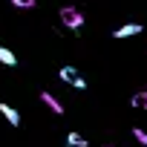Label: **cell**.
Returning a JSON list of instances; mask_svg holds the SVG:
<instances>
[{"mask_svg": "<svg viewBox=\"0 0 147 147\" xmlns=\"http://www.w3.org/2000/svg\"><path fill=\"white\" fill-rule=\"evenodd\" d=\"M58 15H61V23H63L66 29H72V32H81V29H84V20H87V18L81 15V9H75V6H63Z\"/></svg>", "mask_w": 147, "mask_h": 147, "instance_id": "cell-1", "label": "cell"}, {"mask_svg": "<svg viewBox=\"0 0 147 147\" xmlns=\"http://www.w3.org/2000/svg\"><path fill=\"white\" fill-rule=\"evenodd\" d=\"M58 75H61V81H63V84L75 87V90H81V92L90 87V84H87V78L81 75V72H78L75 66H61V72H58Z\"/></svg>", "mask_w": 147, "mask_h": 147, "instance_id": "cell-2", "label": "cell"}, {"mask_svg": "<svg viewBox=\"0 0 147 147\" xmlns=\"http://www.w3.org/2000/svg\"><path fill=\"white\" fill-rule=\"evenodd\" d=\"M141 23H124V26H118V29H113V38H133V35H141Z\"/></svg>", "mask_w": 147, "mask_h": 147, "instance_id": "cell-3", "label": "cell"}, {"mask_svg": "<svg viewBox=\"0 0 147 147\" xmlns=\"http://www.w3.org/2000/svg\"><path fill=\"white\" fill-rule=\"evenodd\" d=\"M0 115H3L12 127H20V113L12 107V104H6V101H0Z\"/></svg>", "mask_w": 147, "mask_h": 147, "instance_id": "cell-4", "label": "cell"}, {"mask_svg": "<svg viewBox=\"0 0 147 147\" xmlns=\"http://www.w3.org/2000/svg\"><path fill=\"white\" fill-rule=\"evenodd\" d=\"M40 101H43V104H46L55 115H63V107H61V101H58L52 92H46V90H43V92H40Z\"/></svg>", "mask_w": 147, "mask_h": 147, "instance_id": "cell-5", "label": "cell"}, {"mask_svg": "<svg viewBox=\"0 0 147 147\" xmlns=\"http://www.w3.org/2000/svg\"><path fill=\"white\" fill-rule=\"evenodd\" d=\"M66 147H90V141H87L81 133L69 130V133H66Z\"/></svg>", "mask_w": 147, "mask_h": 147, "instance_id": "cell-6", "label": "cell"}, {"mask_svg": "<svg viewBox=\"0 0 147 147\" xmlns=\"http://www.w3.org/2000/svg\"><path fill=\"white\" fill-rule=\"evenodd\" d=\"M0 63H3V66H18V58H15V52L12 49H6V46H0Z\"/></svg>", "mask_w": 147, "mask_h": 147, "instance_id": "cell-7", "label": "cell"}, {"mask_svg": "<svg viewBox=\"0 0 147 147\" xmlns=\"http://www.w3.org/2000/svg\"><path fill=\"white\" fill-rule=\"evenodd\" d=\"M130 104H133L136 110H147V90H138V92H133Z\"/></svg>", "mask_w": 147, "mask_h": 147, "instance_id": "cell-8", "label": "cell"}, {"mask_svg": "<svg viewBox=\"0 0 147 147\" xmlns=\"http://www.w3.org/2000/svg\"><path fill=\"white\" fill-rule=\"evenodd\" d=\"M133 138H136L138 144H144V147H147V130H141V127H133Z\"/></svg>", "mask_w": 147, "mask_h": 147, "instance_id": "cell-9", "label": "cell"}, {"mask_svg": "<svg viewBox=\"0 0 147 147\" xmlns=\"http://www.w3.org/2000/svg\"><path fill=\"white\" fill-rule=\"evenodd\" d=\"M9 3H12L15 9H35L38 0H9Z\"/></svg>", "mask_w": 147, "mask_h": 147, "instance_id": "cell-10", "label": "cell"}, {"mask_svg": "<svg viewBox=\"0 0 147 147\" xmlns=\"http://www.w3.org/2000/svg\"><path fill=\"white\" fill-rule=\"evenodd\" d=\"M104 147H115V144H104Z\"/></svg>", "mask_w": 147, "mask_h": 147, "instance_id": "cell-11", "label": "cell"}]
</instances>
